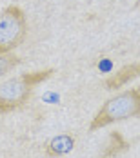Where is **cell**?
I'll use <instances>...</instances> for the list:
<instances>
[{
  "instance_id": "cell-4",
  "label": "cell",
  "mask_w": 140,
  "mask_h": 158,
  "mask_svg": "<svg viewBox=\"0 0 140 158\" xmlns=\"http://www.w3.org/2000/svg\"><path fill=\"white\" fill-rule=\"evenodd\" d=\"M135 78H140V62L127 64L124 67H120L118 71H115L113 75H109L108 78L104 80V87L108 91H115L124 87L125 84L133 82Z\"/></svg>"
},
{
  "instance_id": "cell-7",
  "label": "cell",
  "mask_w": 140,
  "mask_h": 158,
  "mask_svg": "<svg viewBox=\"0 0 140 158\" xmlns=\"http://www.w3.org/2000/svg\"><path fill=\"white\" fill-rule=\"evenodd\" d=\"M22 64V58L16 56L13 53H7V55H0V78L6 77L7 73H11L16 65Z\"/></svg>"
},
{
  "instance_id": "cell-2",
  "label": "cell",
  "mask_w": 140,
  "mask_h": 158,
  "mask_svg": "<svg viewBox=\"0 0 140 158\" xmlns=\"http://www.w3.org/2000/svg\"><path fill=\"white\" fill-rule=\"evenodd\" d=\"M127 118H140V85L122 91L106 100L93 116L89 131H98L102 127H108Z\"/></svg>"
},
{
  "instance_id": "cell-1",
  "label": "cell",
  "mask_w": 140,
  "mask_h": 158,
  "mask_svg": "<svg viewBox=\"0 0 140 158\" xmlns=\"http://www.w3.org/2000/svg\"><path fill=\"white\" fill-rule=\"evenodd\" d=\"M53 73H55L53 67H46L33 73H22L20 77L2 82L0 84V114H7L24 107L29 102L35 87L49 80Z\"/></svg>"
},
{
  "instance_id": "cell-3",
  "label": "cell",
  "mask_w": 140,
  "mask_h": 158,
  "mask_svg": "<svg viewBox=\"0 0 140 158\" xmlns=\"http://www.w3.org/2000/svg\"><path fill=\"white\" fill-rule=\"evenodd\" d=\"M28 36V18L18 6H7L0 11V55L20 48Z\"/></svg>"
},
{
  "instance_id": "cell-5",
  "label": "cell",
  "mask_w": 140,
  "mask_h": 158,
  "mask_svg": "<svg viewBox=\"0 0 140 158\" xmlns=\"http://www.w3.org/2000/svg\"><path fill=\"white\" fill-rule=\"evenodd\" d=\"M75 143H77V138L73 135L53 136L44 147V155H46V158H60L64 155H67L69 151H73Z\"/></svg>"
},
{
  "instance_id": "cell-6",
  "label": "cell",
  "mask_w": 140,
  "mask_h": 158,
  "mask_svg": "<svg viewBox=\"0 0 140 158\" xmlns=\"http://www.w3.org/2000/svg\"><path fill=\"white\" fill-rule=\"evenodd\" d=\"M127 149H129V142L122 136V133L111 131L108 136V143L102 149V153H100L98 158H117V156H120L122 153H125Z\"/></svg>"
}]
</instances>
